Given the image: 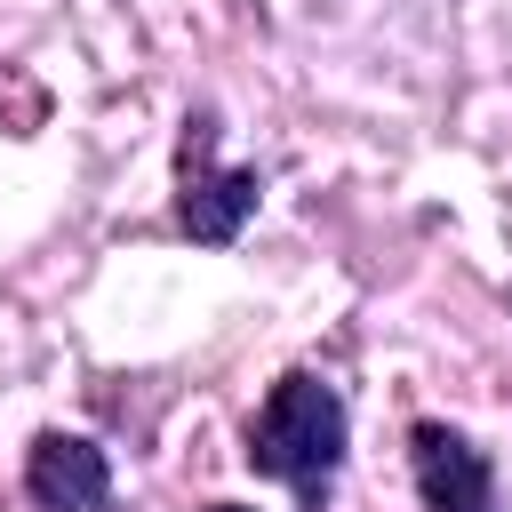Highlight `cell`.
Returning a JSON list of instances; mask_svg holds the SVG:
<instances>
[{"instance_id": "obj_2", "label": "cell", "mask_w": 512, "mask_h": 512, "mask_svg": "<svg viewBox=\"0 0 512 512\" xmlns=\"http://www.w3.org/2000/svg\"><path fill=\"white\" fill-rule=\"evenodd\" d=\"M216 112H184L176 136V232L192 248H232L248 232V216L264 208V168H224L216 160Z\"/></svg>"}, {"instance_id": "obj_5", "label": "cell", "mask_w": 512, "mask_h": 512, "mask_svg": "<svg viewBox=\"0 0 512 512\" xmlns=\"http://www.w3.org/2000/svg\"><path fill=\"white\" fill-rule=\"evenodd\" d=\"M208 512H256V504H208Z\"/></svg>"}, {"instance_id": "obj_4", "label": "cell", "mask_w": 512, "mask_h": 512, "mask_svg": "<svg viewBox=\"0 0 512 512\" xmlns=\"http://www.w3.org/2000/svg\"><path fill=\"white\" fill-rule=\"evenodd\" d=\"M24 496L32 512H112V456L88 432L48 424L24 448Z\"/></svg>"}, {"instance_id": "obj_3", "label": "cell", "mask_w": 512, "mask_h": 512, "mask_svg": "<svg viewBox=\"0 0 512 512\" xmlns=\"http://www.w3.org/2000/svg\"><path fill=\"white\" fill-rule=\"evenodd\" d=\"M408 480H416V504L424 512H504L496 464L448 416H416L408 424Z\"/></svg>"}, {"instance_id": "obj_1", "label": "cell", "mask_w": 512, "mask_h": 512, "mask_svg": "<svg viewBox=\"0 0 512 512\" xmlns=\"http://www.w3.org/2000/svg\"><path fill=\"white\" fill-rule=\"evenodd\" d=\"M344 448H352V408H344V392L320 368L272 376V392L256 400V416L240 432L248 472L256 480H280L296 496V512H328L336 472H344Z\"/></svg>"}]
</instances>
